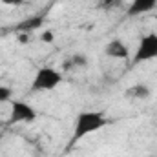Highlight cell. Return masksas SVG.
<instances>
[{
  "label": "cell",
  "instance_id": "6da1fadb",
  "mask_svg": "<svg viewBox=\"0 0 157 157\" xmlns=\"http://www.w3.org/2000/svg\"><path fill=\"white\" fill-rule=\"evenodd\" d=\"M106 124H110V119L106 117L102 112H80L75 119V126H73V135H71V144H75L77 141L84 139L90 133H95L99 130H102Z\"/></svg>",
  "mask_w": 157,
  "mask_h": 157
},
{
  "label": "cell",
  "instance_id": "7a4b0ae2",
  "mask_svg": "<svg viewBox=\"0 0 157 157\" xmlns=\"http://www.w3.org/2000/svg\"><path fill=\"white\" fill-rule=\"evenodd\" d=\"M62 82V73L51 66H42L37 70L33 82H31V91H51Z\"/></svg>",
  "mask_w": 157,
  "mask_h": 157
},
{
  "label": "cell",
  "instance_id": "3957f363",
  "mask_svg": "<svg viewBox=\"0 0 157 157\" xmlns=\"http://www.w3.org/2000/svg\"><path fill=\"white\" fill-rule=\"evenodd\" d=\"M154 59H157V33H146L137 44V49L132 57V64H143Z\"/></svg>",
  "mask_w": 157,
  "mask_h": 157
},
{
  "label": "cell",
  "instance_id": "277c9868",
  "mask_svg": "<svg viewBox=\"0 0 157 157\" xmlns=\"http://www.w3.org/2000/svg\"><path fill=\"white\" fill-rule=\"evenodd\" d=\"M37 119V112L31 104L24 101H11V115L7 124H18V122H31Z\"/></svg>",
  "mask_w": 157,
  "mask_h": 157
},
{
  "label": "cell",
  "instance_id": "5b68a950",
  "mask_svg": "<svg viewBox=\"0 0 157 157\" xmlns=\"http://www.w3.org/2000/svg\"><path fill=\"white\" fill-rule=\"evenodd\" d=\"M104 53L110 59H117V60H126L130 57V49L126 46V42H122L121 39H113L110 40L104 48Z\"/></svg>",
  "mask_w": 157,
  "mask_h": 157
},
{
  "label": "cell",
  "instance_id": "8992f818",
  "mask_svg": "<svg viewBox=\"0 0 157 157\" xmlns=\"http://www.w3.org/2000/svg\"><path fill=\"white\" fill-rule=\"evenodd\" d=\"M155 7H157V0H132L128 9H126V15L128 17H139V15L154 11Z\"/></svg>",
  "mask_w": 157,
  "mask_h": 157
},
{
  "label": "cell",
  "instance_id": "52a82bcc",
  "mask_svg": "<svg viewBox=\"0 0 157 157\" xmlns=\"http://www.w3.org/2000/svg\"><path fill=\"white\" fill-rule=\"evenodd\" d=\"M150 95H152L150 86H148V84H143V82L133 84V86H130V88L126 90V97H128V99H135V101H144V99H148Z\"/></svg>",
  "mask_w": 157,
  "mask_h": 157
},
{
  "label": "cell",
  "instance_id": "ba28073f",
  "mask_svg": "<svg viewBox=\"0 0 157 157\" xmlns=\"http://www.w3.org/2000/svg\"><path fill=\"white\" fill-rule=\"evenodd\" d=\"M42 22H44V17H40V15L29 17V18H26L24 22H20V24L17 26V29H18V31H24V33H31V31H35L37 28L42 26Z\"/></svg>",
  "mask_w": 157,
  "mask_h": 157
},
{
  "label": "cell",
  "instance_id": "9c48e42d",
  "mask_svg": "<svg viewBox=\"0 0 157 157\" xmlns=\"http://www.w3.org/2000/svg\"><path fill=\"white\" fill-rule=\"evenodd\" d=\"M70 60H71V66L73 68H86L88 66V57L84 53H75Z\"/></svg>",
  "mask_w": 157,
  "mask_h": 157
},
{
  "label": "cell",
  "instance_id": "30bf717a",
  "mask_svg": "<svg viewBox=\"0 0 157 157\" xmlns=\"http://www.w3.org/2000/svg\"><path fill=\"white\" fill-rule=\"evenodd\" d=\"M11 97H13V90L9 86H0V104L11 102Z\"/></svg>",
  "mask_w": 157,
  "mask_h": 157
},
{
  "label": "cell",
  "instance_id": "8fae6325",
  "mask_svg": "<svg viewBox=\"0 0 157 157\" xmlns=\"http://www.w3.org/2000/svg\"><path fill=\"white\" fill-rule=\"evenodd\" d=\"M40 40H42V42H53V40H55L53 31H44V33L40 35Z\"/></svg>",
  "mask_w": 157,
  "mask_h": 157
},
{
  "label": "cell",
  "instance_id": "7c38bea8",
  "mask_svg": "<svg viewBox=\"0 0 157 157\" xmlns=\"http://www.w3.org/2000/svg\"><path fill=\"white\" fill-rule=\"evenodd\" d=\"M117 0H101V7H115Z\"/></svg>",
  "mask_w": 157,
  "mask_h": 157
},
{
  "label": "cell",
  "instance_id": "4fadbf2b",
  "mask_svg": "<svg viewBox=\"0 0 157 157\" xmlns=\"http://www.w3.org/2000/svg\"><path fill=\"white\" fill-rule=\"evenodd\" d=\"M2 4H6V6H17V4H20V2H24V0H0Z\"/></svg>",
  "mask_w": 157,
  "mask_h": 157
}]
</instances>
